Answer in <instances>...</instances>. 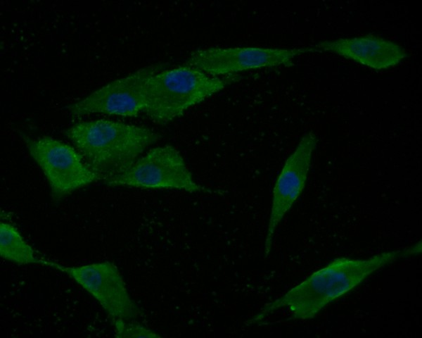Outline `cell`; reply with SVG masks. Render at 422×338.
<instances>
[{"label":"cell","mask_w":422,"mask_h":338,"mask_svg":"<svg viewBox=\"0 0 422 338\" xmlns=\"http://www.w3.org/2000/svg\"><path fill=\"white\" fill-rule=\"evenodd\" d=\"M20 136L44 175L54 203L99 180L74 146L49 136Z\"/></svg>","instance_id":"277c9868"},{"label":"cell","mask_w":422,"mask_h":338,"mask_svg":"<svg viewBox=\"0 0 422 338\" xmlns=\"http://www.w3.org/2000/svg\"><path fill=\"white\" fill-rule=\"evenodd\" d=\"M0 256L18 265H41L42 259L13 225L3 222L0 224Z\"/></svg>","instance_id":"8fae6325"},{"label":"cell","mask_w":422,"mask_h":338,"mask_svg":"<svg viewBox=\"0 0 422 338\" xmlns=\"http://www.w3.org/2000/svg\"><path fill=\"white\" fill-rule=\"evenodd\" d=\"M421 253L420 241L411 246L378 254L368 258H336L279 298L266 303L247 324H256L281 308H288L295 319H311L376 270Z\"/></svg>","instance_id":"6da1fadb"},{"label":"cell","mask_w":422,"mask_h":338,"mask_svg":"<svg viewBox=\"0 0 422 338\" xmlns=\"http://www.w3.org/2000/svg\"><path fill=\"white\" fill-rule=\"evenodd\" d=\"M241 78L211 75L185 63L164 68L149 80L143 113L155 123H168Z\"/></svg>","instance_id":"3957f363"},{"label":"cell","mask_w":422,"mask_h":338,"mask_svg":"<svg viewBox=\"0 0 422 338\" xmlns=\"http://www.w3.org/2000/svg\"><path fill=\"white\" fill-rule=\"evenodd\" d=\"M116 337H159L160 334L140 323L131 320H117L112 323Z\"/></svg>","instance_id":"7c38bea8"},{"label":"cell","mask_w":422,"mask_h":338,"mask_svg":"<svg viewBox=\"0 0 422 338\" xmlns=\"http://www.w3.org/2000/svg\"><path fill=\"white\" fill-rule=\"evenodd\" d=\"M317 143V136L313 132L305 134L286 159L276 180L264 239L265 258L268 257L271 252L278 225L305 187L312 154Z\"/></svg>","instance_id":"9c48e42d"},{"label":"cell","mask_w":422,"mask_h":338,"mask_svg":"<svg viewBox=\"0 0 422 338\" xmlns=\"http://www.w3.org/2000/svg\"><path fill=\"white\" fill-rule=\"evenodd\" d=\"M41 265L58 270L73 279L98 302L112 323L117 320H134L141 313L117 267L112 262L65 266L42 258Z\"/></svg>","instance_id":"52a82bcc"},{"label":"cell","mask_w":422,"mask_h":338,"mask_svg":"<svg viewBox=\"0 0 422 338\" xmlns=\"http://www.w3.org/2000/svg\"><path fill=\"white\" fill-rule=\"evenodd\" d=\"M165 67V64L156 63L141 68L103 85L66 108L74 117L95 113L136 117L144 112L149 80Z\"/></svg>","instance_id":"8992f818"},{"label":"cell","mask_w":422,"mask_h":338,"mask_svg":"<svg viewBox=\"0 0 422 338\" xmlns=\"http://www.w3.org/2000/svg\"><path fill=\"white\" fill-rule=\"evenodd\" d=\"M307 46L267 48L260 46L208 47L193 51L185 64L214 76L239 75L241 72L277 66L290 67Z\"/></svg>","instance_id":"ba28073f"},{"label":"cell","mask_w":422,"mask_h":338,"mask_svg":"<svg viewBox=\"0 0 422 338\" xmlns=\"http://www.w3.org/2000/svg\"><path fill=\"white\" fill-rule=\"evenodd\" d=\"M103 182L109 187L176 189L191 193L203 189L195 181L181 154L171 145L151 149L124 172Z\"/></svg>","instance_id":"5b68a950"},{"label":"cell","mask_w":422,"mask_h":338,"mask_svg":"<svg viewBox=\"0 0 422 338\" xmlns=\"http://www.w3.org/2000/svg\"><path fill=\"white\" fill-rule=\"evenodd\" d=\"M64 134L102 181L124 172L160 137L145 126L105 119L77 123Z\"/></svg>","instance_id":"7a4b0ae2"},{"label":"cell","mask_w":422,"mask_h":338,"mask_svg":"<svg viewBox=\"0 0 422 338\" xmlns=\"http://www.w3.org/2000/svg\"><path fill=\"white\" fill-rule=\"evenodd\" d=\"M307 49L308 53L334 54L375 70L388 69L407 57L402 46L373 35L321 41Z\"/></svg>","instance_id":"30bf717a"}]
</instances>
